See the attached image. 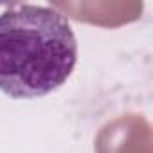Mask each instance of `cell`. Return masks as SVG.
Instances as JSON below:
<instances>
[{
  "instance_id": "cell-1",
  "label": "cell",
  "mask_w": 153,
  "mask_h": 153,
  "mask_svg": "<svg viewBox=\"0 0 153 153\" xmlns=\"http://www.w3.org/2000/svg\"><path fill=\"white\" fill-rule=\"evenodd\" d=\"M78 61L68 20L56 9L15 4L0 15V90L16 99L59 88Z\"/></svg>"
}]
</instances>
